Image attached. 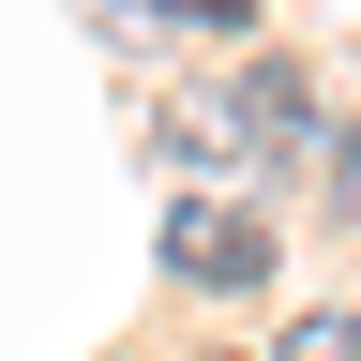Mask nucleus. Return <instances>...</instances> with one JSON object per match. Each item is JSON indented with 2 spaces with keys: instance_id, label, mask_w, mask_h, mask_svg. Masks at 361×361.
<instances>
[{
  "instance_id": "nucleus-1",
  "label": "nucleus",
  "mask_w": 361,
  "mask_h": 361,
  "mask_svg": "<svg viewBox=\"0 0 361 361\" xmlns=\"http://www.w3.org/2000/svg\"><path fill=\"white\" fill-rule=\"evenodd\" d=\"M166 271H180V286H211V301H241L256 271H271V226L226 211V196H180V211H166Z\"/></svg>"
},
{
  "instance_id": "nucleus-2",
  "label": "nucleus",
  "mask_w": 361,
  "mask_h": 361,
  "mask_svg": "<svg viewBox=\"0 0 361 361\" xmlns=\"http://www.w3.org/2000/svg\"><path fill=\"white\" fill-rule=\"evenodd\" d=\"M241 121H256V135H316V90H301L286 61H256V75H241Z\"/></svg>"
},
{
  "instance_id": "nucleus-4",
  "label": "nucleus",
  "mask_w": 361,
  "mask_h": 361,
  "mask_svg": "<svg viewBox=\"0 0 361 361\" xmlns=\"http://www.w3.org/2000/svg\"><path fill=\"white\" fill-rule=\"evenodd\" d=\"M135 16H166V30H256V0H135Z\"/></svg>"
},
{
  "instance_id": "nucleus-3",
  "label": "nucleus",
  "mask_w": 361,
  "mask_h": 361,
  "mask_svg": "<svg viewBox=\"0 0 361 361\" xmlns=\"http://www.w3.org/2000/svg\"><path fill=\"white\" fill-rule=\"evenodd\" d=\"M271 361H361V316L316 301V316H286V346H271Z\"/></svg>"
}]
</instances>
